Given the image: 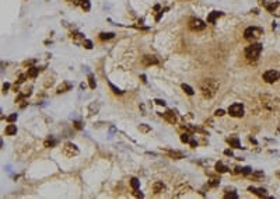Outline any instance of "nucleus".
<instances>
[{
	"instance_id": "1",
	"label": "nucleus",
	"mask_w": 280,
	"mask_h": 199,
	"mask_svg": "<svg viewBox=\"0 0 280 199\" xmlns=\"http://www.w3.org/2000/svg\"><path fill=\"white\" fill-rule=\"evenodd\" d=\"M261 105L270 114H279L280 112V98L272 96V94H262L259 97Z\"/></svg>"
},
{
	"instance_id": "2",
	"label": "nucleus",
	"mask_w": 280,
	"mask_h": 199,
	"mask_svg": "<svg viewBox=\"0 0 280 199\" xmlns=\"http://www.w3.org/2000/svg\"><path fill=\"white\" fill-rule=\"evenodd\" d=\"M220 84L216 79H204L200 83V93L204 98H213L218 91Z\"/></svg>"
},
{
	"instance_id": "3",
	"label": "nucleus",
	"mask_w": 280,
	"mask_h": 199,
	"mask_svg": "<svg viewBox=\"0 0 280 199\" xmlns=\"http://www.w3.org/2000/svg\"><path fill=\"white\" fill-rule=\"evenodd\" d=\"M261 52H262L261 44H252V45L247 46V49H245V58L248 59V60H251V62H255V60L259 59Z\"/></svg>"
},
{
	"instance_id": "4",
	"label": "nucleus",
	"mask_w": 280,
	"mask_h": 199,
	"mask_svg": "<svg viewBox=\"0 0 280 199\" xmlns=\"http://www.w3.org/2000/svg\"><path fill=\"white\" fill-rule=\"evenodd\" d=\"M263 34V30L262 28H258V27H248L245 31H244V37L247 39H255L258 37H261Z\"/></svg>"
},
{
	"instance_id": "5",
	"label": "nucleus",
	"mask_w": 280,
	"mask_h": 199,
	"mask_svg": "<svg viewBox=\"0 0 280 199\" xmlns=\"http://www.w3.org/2000/svg\"><path fill=\"white\" fill-rule=\"evenodd\" d=\"M228 114L231 116H234V118L244 116V105L242 104H233V105H230Z\"/></svg>"
},
{
	"instance_id": "6",
	"label": "nucleus",
	"mask_w": 280,
	"mask_h": 199,
	"mask_svg": "<svg viewBox=\"0 0 280 199\" xmlns=\"http://www.w3.org/2000/svg\"><path fill=\"white\" fill-rule=\"evenodd\" d=\"M279 79H280V73L277 70H266L265 73H263V80L269 84L277 81Z\"/></svg>"
},
{
	"instance_id": "7",
	"label": "nucleus",
	"mask_w": 280,
	"mask_h": 199,
	"mask_svg": "<svg viewBox=\"0 0 280 199\" xmlns=\"http://www.w3.org/2000/svg\"><path fill=\"white\" fill-rule=\"evenodd\" d=\"M189 28L192 31H203L206 28V23L200 18H191L189 20Z\"/></svg>"
},
{
	"instance_id": "8",
	"label": "nucleus",
	"mask_w": 280,
	"mask_h": 199,
	"mask_svg": "<svg viewBox=\"0 0 280 199\" xmlns=\"http://www.w3.org/2000/svg\"><path fill=\"white\" fill-rule=\"evenodd\" d=\"M63 154L67 156V157H73V156H77L78 154V149H77L76 144L73 143H66L63 147Z\"/></svg>"
},
{
	"instance_id": "9",
	"label": "nucleus",
	"mask_w": 280,
	"mask_h": 199,
	"mask_svg": "<svg viewBox=\"0 0 280 199\" xmlns=\"http://www.w3.org/2000/svg\"><path fill=\"white\" fill-rule=\"evenodd\" d=\"M141 63L144 64V66H151V64L158 63V59L156 58V56H153V55H146V56H143V59H141Z\"/></svg>"
},
{
	"instance_id": "10",
	"label": "nucleus",
	"mask_w": 280,
	"mask_h": 199,
	"mask_svg": "<svg viewBox=\"0 0 280 199\" xmlns=\"http://www.w3.org/2000/svg\"><path fill=\"white\" fill-rule=\"evenodd\" d=\"M161 116H163L168 123H171V125L177 123V116H175V114H174L172 111H167V112H164V114H161Z\"/></svg>"
},
{
	"instance_id": "11",
	"label": "nucleus",
	"mask_w": 280,
	"mask_h": 199,
	"mask_svg": "<svg viewBox=\"0 0 280 199\" xmlns=\"http://www.w3.org/2000/svg\"><path fill=\"white\" fill-rule=\"evenodd\" d=\"M71 87H73V84H71V83H69V81H63V83L57 87L56 93H57V94H60V93H66V91H69Z\"/></svg>"
},
{
	"instance_id": "12",
	"label": "nucleus",
	"mask_w": 280,
	"mask_h": 199,
	"mask_svg": "<svg viewBox=\"0 0 280 199\" xmlns=\"http://www.w3.org/2000/svg\"><path fill=\"white\" fill-rule=\"evenodd\" d=\"M153 191L156 193H161V192H164L165 191V185L161 182V181H156L153 184Z\"/></svg>"
},
{
	"instance_id": "13",
	"label": "nucleus",
	"mask_w": 280,
	"mask_h": 199,
	"mask_svg": "<svg viewBox=\"0 0 280 199\" xmlns=\"http://www.w3.org/2000/svg\"><path fill=\"white\" fill-rule=\"evenodd\" d=\"M227 142L230 143V146H233L234 149H241V143L238 140V137H228Z\"/></svg>"
},
{
	"instance_id": "14",
	"label": "nucleus",
	"mask_w": 280,
	"mask_h": 199,
	"mask_svg": "<svg viewBox=\"0 0 280 199\" xmlns=\"http://www.w3.org/2000/svg\"><path fill=\"white\" fill-rule=\"evenodd\" d=\"M221 14L223 13H220V11H211V13L209 14V17H207V23H211V24H213V23L216 21L217 17H220Z\"/></svg>"
},
{
	"instance_id": "15",
	"label": "nucleus",
	"mask_w": 280,
	"mask_h": 199,
	"mask_svg": "<svg viewBox=\"0 0 280 199\" xmlns=\"http://www.w3.org/2000/svg\"><path fill=\"white\" fill-rule=\"evenodd\" d=\"M216 171H217V173H220V174L227 173V171H228V167H227V166H224L221 161H218V163L216 164Z\"/></svg>"
},
{
	"instance_id": "16",
	"label": "nucleus",
	"mask_w": 280,
	"mask_h": 199,
	"mask_svg": "<svg viewBox=\"0 0 280 199\" xmlns=\"http://www.w3.org/2000/svg\"><path fill=\"white\" fill-rule=\"evenodd\" d=\"M168 156L170 157H172V159H184V153H181V152H177V150H170L168 152Z\"/></svg>"
},
{
	"instance_id": "17",
	"label": "nucleus",
	"mask_w": 280,
	"mask_h": 199,
	"mask_svg": "<svg viewBox=\"0 0 280 199\" xmlns=\"http://www.w3.org/2000/svg\"><path fill=\"white\" fill-rule=\"evenodd\" d=\"M248 189L251 191V192H255L258 196H266V191H265V189H262V188L256 189V188H254V186H249Z\"/></svg>"
},
{
	"instance_id": "18",
	"label": "nucleus",
	"mask_w": 280,
	"mask_h": 199,
	"mask_svg": "<svg viewBox=\"0 0 280 199\" xmlns=\"http://www.w3.org/2000/svg\"><path fill=\"white\" fill-rule=\"evenodd\" d=\"M38 73H39V69L38 67H35V66H32V67H30L28 69V72H27V74H28V77H37L38 76Z\"/></svg>"
},
{
	"instance_id": "19",
	"label": "nucleus",
	"mask_w": 280,
	"mask_h": 199,
	"mask_svg": "<svg viewBox=\"0 0 280 199\" xmlns=\"http://www.w3.org/2000/svg\"><path fill=\"white\" fill-rule=\"evenodd\" d=\"M16 133H17V126H16V125H8L6 128V135L13 136V135H16Z\"/></svg>"
},
{
	"instance_id": "20",
	"label": "nucleus",
	"mask_w": 280,
	"mask_h": 199,
	"mask_svg": "<svg viewBox=\"0 0 280 199\" xmlns=\"http://www.w3.org/2000/svg\"><path fill=\"white\" fill-rule=\"evenodd\" d=\"M182 90H184L185 93L188 94V96H193V93H195V91H193V89H192L191 86H188V84H185V83L182 84Z\"/></svg>"
},
{
	"instance_id": "21",
	"label": "nucleus",
	"mask_w": 280,
	"mask_h": 199,
	"mask_svg": "<svg viewBox=\"0 0 280 199\" xmlns=\"http://www.w3.org/2000/svg\"><path fill=\"white\" fill-rule=\"evenodd\" d=\"M114 37H115L114 32H101V34H100V38L101 39H111V38H114Z\"/></svg>"
},
{
	"instance_id": "22",
	"label": "nucleus",
	"mask_w": 280,
	"mask_h": 199,
	"mask_svg": "<svg viewBox=\"0 0 280 199\" xmlns=\"http://www.w3.org/2000/svg\"><path fill=\"white\" fill-rule=\"evenodd\" d=\"M130 186L133 188V191L134 189H139L140 188V181L137 180V178H132V180H130Z\"/></svg>"
},
{
	"instance_id": "23",
	"label": "nucleus",
	"mask_w": 280,
	"mask_h": 199,
	"mask_svg": "<svg viewBox=\"0 0 280 199\" xmlns=\"http://www.w3.org/2000/svg\"><path fill=\"white\" fill-rule=\"evenodd\" d=\"M181 142H182V143H189V142H191V137H189V135H188V133H184V135H181Z\"/></svg>"
},
{
	"instance_id": "24",
	"label": "nucleus",
	"mask_w": 280,
	"mask_h": 199,
	"mask_svg": "<svg viewBox=\"0 0 280 199\" xmlns=\"http://www.w3.org/2000/svg\"><path fill=\"white\" fill-rule=\"evenodd\" d=\"M88 83H90V87H91V89L94 90V89H95V86H97V84H95V80H94V77L91 76V74H90V76H88Z\"/></svg>"
},
{
	"instance_id": "25",
	"label": "nucleus",
	"mask_w": 280,
	"mask_h": 199,
	"mask_svg": "<svg viewBox=\"0 0 280 199\" xmlns=\"http://www.w3.org/2000/svg\"><path fill=\"white\" fill-rule=\"evenodd\" d=\"M83 45L86 46L87 49H91V48H93V42H91V41H88V39H84Z\"/></svg>"
},
{
	"instance_id": "26",
	"label": "nucleus",
	"mask_w": 280,
	"mask_h": 199,
	"mask_svg": "<svg viewBox=\"0 0 280 199\" xmlns=\"http://www.w3.org/2000/svg\"><path fill=\"white\" fill-rule=\"evenodd\" d=\"M241 173L244 174V175H248V174H251V173H252V168H249V167L241 168Z\"/></svg>"
},
{
	"instance_id": "27",
	"label": "nucleus",
	"mask_w": 280,
	"mask_h": 199,
	"mask_svg": "<svg viewBox=\"0 0 280 199\" xmlns=\"http://www.w3.org/2000/svg\"><path fill=\"white\" fill-rule=\"evenodd\" d=\"M109 87L112 89V91H114L115 94H122V91L119 90V89H116V87H115V86H114V84H112V83H109Z\"/></svg>"
},
{
	"instance_id": "28",
	"label": "nucleus",
	"mask_w": 280,
	"mask_h": 199,
	"mask_svg": "<svg viewBox=\"0 0 280 199\" xmlns=\"http://www.w3.org/2000/svg\"><path fill=\"white\" fill-rule=\"evenodd\" d=\"M139 130L140 132H148V130H150V126H147V125H140Z\"/></svg>"
},
{
	"instance_id": "29",
	"label": "nucleus",
	"mask_w": 280,
	"mask_h": 199,
	"mask_svg": "<svg viewBox=\"0 0 280 199\" xmlns=\"http://www.w3.org/2000/svg\"><path fill=\"white\" fill-rule=\"evenodd\" d=\"M224 198L226 199H237L238 198V195H237V193H226Z\"/></svg>"
},
{
	"instance_id": "30",
	"label": "nucleus",
	"mask_w": 280,
	"mask_h": 199,
	"mask_svg": "<svg viewBox=\"0 0 280 199\" xmlns=\"http://www.w3.org/2000/svg\"><path fill=\"white\" fill-rule=\"evenodd\" d=\"M7 121H8V122H14V121H17V114H13V115H10L8 118H7Z\"/></svg>"
},
{
	"instance_id": "31",
	"label": "nucleus",
	"mask_w": 280,
	"mask_h": 199,
	"mask_svg": "<svg viewBox=\"0 0 280 199\" xmlns=\"http://www.w3.org/2000/svg\"><path fill=\"white\" fill-rule=\"evenodd\" d=\"M55 143H56L55 140H46L45 142V147H51V146H53Z\"/></svg>"
},
{
	"instance_id": "32",
	"label": "nucleus",
	"mask_w": 280,
	"mask_h": 199,
	"mask_svg": "<svg viewBox=\"0 0 280 199\" xmlns=\"http://www.w3.org/2000/svg\"><path fill=\"white\" fill-rule=\"evenodd\" d=\"M27 76H28V74H21V76H20V80H18V83H17V84H21V83H24V81H25V77Z\"/></svg>"
},
{
	"instance_id": "33",
	"label": "nucleus",
	"mask_w": 280,
	"mask_h": 199,
	"mask_svg": "<svg viewBox=\"0 0 280 199\" xmlns=\"http://www.w3.org/2000/svg\"><path fill=\"white\" fill-rule=\"evenodd\" d=\"M214 115H216V116H223L224 115V111H223V109H217L216 112H214Z\"/></svg>"
},
{
	"instance_id": "34",
	"label": "nucleus",
	"mask_w": 280,
	"mask_h": 199,
	"mask_svg": "<svg viewBox=\"0 0 280 199\" xmlns=\"http://www.w3.org/2000/svg\"><path fill=\"white\" fill-rule=\"evenodd\" d=\"M134 196H137V198H143V193L139 192V189H134Z\"/></svg>"
},
{
	"instance_id": "35",
	"label": "nucleus",
	"mask_w": 280,
	"mask_h": 199,
	"mask_svg": "<svg viewBox=\"0 0 280 199\" xmlns=\"http://www.w3.org/2000/svg\"><path fill=\"white\" fill-rule=\"evenodd\" d=\"M83 8H84V10H90V1L83 3Z\"/></svg>"
},
{
	"instance_id": "36",
	"label": "nucleus",
	"mask_w": 280,
	"mask_h": 199,
	"mask_svg": "<svg viewBox=\"0 0 280 199\" xmlns=\"http://www.w3.org/2000/svg\"><path fill=\"white\" fill-rule=\"evenodd\" d=\"M8 89H10V84L6 83L4 86H3V93H7V90H8Z\"/></svg>"
},
{
	"instance_id": "37",
	"label": "nucleus",
	"mask_w": 280,
	"mask_h": 199,
	"mask_svg": "<svg viewBox=\"0 0 280 199\" xmlns=\"http://www.w3.org/2000/svg\"><path fill=\"white\" fill-rule=\"evenodd\" d=\"M218 182H220V181H218V180H211V182H210V185H211V186H216V185H218Z\"/></svg>"
},
{
	"instance_id": "38",
	"label": "nucleus",
	"mask_w": 280,
	"mask_h": 199,
	"mask_svg": "<svg viewBox=\"0 0 280 199\" xmlns=\"http://www.w3.org/2000/svg\"><path fill=\"white\" fill-rule=\"evenodd\" d=\"M156 104H158V105H165V101H164V100H156Z\"/></svg>"
},
{
	"instance_id": "39",
	"label": "nucleus",
	"mask_w": 280,
	"mask_h": 199,
	"mask_svg": "<svg viewBox=\"0 0 280 199\" xmlns=\"http://www.w3.org/2000/svg\"><path fill=\"white\" fill-rule=\"evenodd\" d=\"M189 143H191V146H192V147H197V142H195V140H191V142H189Z\"/></svg>"
},
{
	"instance_id": "40",
	"label": "nucleus",
	"mask_w": 280,
	"mask_h": 199,
	"mask_svg": "<svg viewBox=\"0 0 280 199\" xmlns=\"http://www.w3.org/2000/svg\"><path fill=\"white\" fill-rule=\"evenodd\" d=\"M224 154H226V156H233V152H231L230 149H227V150L224 152Z\"/></svg>"
},
{
	"instance_id": "41",
	"label": "nucleus",
	"mask_w": 280,
	"mask_h": 199,
	"mask_svg": "<svg viewBox=\"0 0 280 199\" xmlns=\"http://www.w3.org/2000/svg\"><path fill=\"white\" fill-rule=\"evenodd\" d=\"M74 126H76V129H81V123H80V122H76V123H74Z\"/></svg>"
},
{
	"instance_id": "42",
	"label": "nucleus",
	"mask_w": 280,
	"mask_h": 199,
	"mask_svg": "<svg viewBox=\"0 0 280 199\" xmlns=\"http://www.w3.org/2000/svg\"><path fill=\"white\" fill-rule=\"evenodd\" d=\"M140 79H141V81H143V83H147V80H146V76H144V74H141V77H140Z\"/></svg>"
},
{
	"instance_id": "43",
	"label": "nucleus",
	"mask_w": 280,
	"mask_h": 199,
	"mask_svg": "<svg viewBox=\"0 0 280 199\" xmlns=\"http://www.w3.org/2000/svg\"><path fill=\"white\" fill-rule=\"evenodd\" d=\"M161 16H163V11H160V13L157 14V17H156V20H157V21H158V20L161 18Z\"/></svg>"
},
{
	"instance_id": "44",
	"label": "nucleus",
	"mask_w": 280,
	"mask_h": 199,
	"mask_svg": "<svg viewBox=\"0 0 280 199\" xmlns=\"http://www.w3.org/2000/svg\"><path fill=\"white\" fill-rule=\"evenodd\" d=\"M80 1H81V3H86V1H88V0H80Z\"/></svg>"
}]
</instances>
